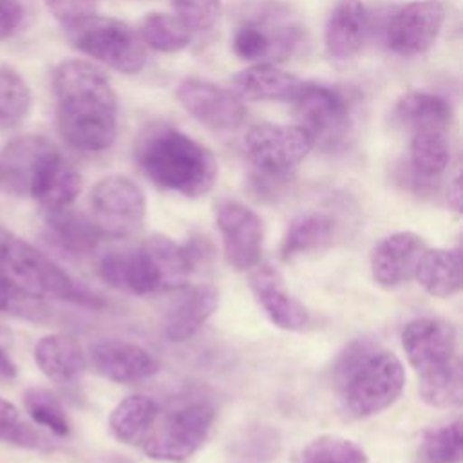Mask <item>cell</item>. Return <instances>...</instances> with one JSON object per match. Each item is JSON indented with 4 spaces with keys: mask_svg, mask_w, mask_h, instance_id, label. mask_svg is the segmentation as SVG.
<instances>
[{
    "mask_svg": "<svg viewBox=\"0 0 463 463\" xmlns=\"http://www.w3.org/2000/svg\"><path fill=\"white\" fill-rule=\"evenodd\" d=\"M313 148L311 137L298 125L260 123L244 136V152L251 165L266 175H284Z\"/></svg>",
    "mask_w": 463,
    "mask_h": 463,
    "instance_id": "11",
    "label": "cell"
},
{
    "mask_svg": "<svg viewBox=\"0 0 463 463\" xmlns=\"http://www.w3.org/2000/svg\"><path fill=\"white\" fill-rule=\"evenodd\" d=\"M0 441L11 443V445H16L22 449H43L47 443L45 438L38 430H34L31 425H27L24 420H20L14 425L2 430Z\"/></svg>",
    "mask_w": 463,
    "mask_h": 463,
    "instance_id": "40",
    "label": "cell"
},
{
    "mask_svg": "<svg viewBox=\"0 0 463 463\" xmlns=\"http://www.w3.org/2000/svg\"><path fill=\"white\" fill-rule=\"evenodd\" d=\"M143 43L159 52H179L190 43V31L166 13H148L137 27Z\"/></svg>",
    "mask_w": 463,
    "mask_h": 463,
    "instance_id": "32",
    "label": "cell"
},
{
    "mask_svg": "<svg viewBox=\"0 0 463 463\" xmlns=\"http://www.w3.org/2000/svg\"><path fill=\"white\" fill-rule=\"evenodd\" d=\"M450 139L449 130L443 128H418L411 130L409 163L416 179L423 183L438 179L450 165Z\"/></svg>",
    "mask_w": 463,
    "mask_h": 463,
    "instance_id": "29",
    "label": "cell"
},
{
    "mask_svg": "<svg viewBox=\"0 0 463 463\" xmlns=\"http://www.w3.org/2000/svg\"><path fill=\"white\" fill-rule=\"evenodd\" d=\"M159 416V405L146 394L123 398L109 414L112 436L125 445H141Z\"/></svg>",
    "mask_w": 463,
    "mask_h": 463,
    "instance_id": "28",
    "label": "cell"
},
{
    "mask_svg": "<svg viewBox=\"0 0 463 463\" xmlns=\"http://www.w3.org/2000/svg\"><path fill=\"white\" fill-rule=\"evenodd\" d=\"M336 222L331 215L324 212H302L295 215L282 237L280 257L282 260H291L298 255L317 251L329 244L335 237Z\"/></svg>",
    "mask_w": 463,
    "mask_h": 463,
    "instance_id": "27",
    "label": "cell"
},
{
    "mask_svg": "<svg viewBox=\"0 0 463 463\" xmlns=\"http://www.w3.org/2000/svg\"><path fill=\"white\" fill-rule=\"evenodd\" d=\"M136 159L156 186L184 197H203L217 181L215 156L165 121L143 127L136 141Z\"/></svg>",
    "mask_w": 463,
    "mask_h": 463,
    "instance_id": "2",
    "label": "cell"
},
{
    "mask_svg": "<svg viewBox=\"0 0 463 463\" xmlns=\"http://www.w3.org/2000/svg\"><path fill=\"white\" fill-rule=\"evenodd\" d=\"M47 11L61 25H72L90 14H96L98 0H43Z\"/></svg>",
    "mask_w": 463,
    "mask_h": 463,
    "instance_id": "38",
    "label": "cell"
},
{
    "mask_svg": "<svg viewBox=\"0 0 463 463\" xmlns=\"http://www.w3.org/2000/svg\"><path fill=\"white\" fill-rule=\"evenodd\" d=\"M175 96L188 114L212 130H235L242 125L246 116L242 99L233 90L206 80H183L177 85Z\"/></svg>",
    "mask_w": 463,
    "mask_h": 463,
    "instance_id": "14",
    "label": "cell"
},
{
    "mask_svg": "<svg viewBox=\"0 0 463 463\" xmlns=\"http://www.w3.org/2000/svg\"><path fill=\"white\" fill-rule=\"evenodd\" d=\"M0 273L27 298H58L83 306H99L98 297L80 286L51 257L9 233L0 237Z\"/></svg>",
    "mask_w": 463,
    "mask_h": 463,
    "instance_id": "6",
    "label": "cell"
},
{
    "mask_svg": "<svg viewBox=\"0 0 463 463\" xmlns=\"http://www.w3.org/2000/svg\"><path fill=\"white\" fill-rule=\"evenodd\" d=\"M9 345H11V333L0 326V378L2 380H11L16 376V365L9 356Z\"/></svg>",
    "mask_w": 463,
    "mask_h": 463,
    "instance_id": "41",
    "label": "cell"
},
{
    "mask_svg": "<svg viewBox=\"0 0 463 463\" xmlns=\"http://www.w3.org/2000/svg\"><path fill=\"white\" fill-rule=\"evenodd\" d=\"M52 143L42 136H20L0 152V183L16 195H27L29 181L42 154Z\"/></svg>",
    "mask_w": 463,
    "mask_h": 463,
    "instance_id": "26",
    "label": "cell"
},
{
    "mask_svg": "<svg viewBox=\"0 0 463 463\" xmlns=\"http://www.w3.org/2000/svg\"><path fill=\"white\" fill-rule=\"evenodd\" d=\"M175 18L192 33L210 29L222 11V0H172Z\"/></svg>",
    "mask_w": 463,
    "mask_h": 463,
    "instance_id": "37",
    "label": "cell"
},
{
    "mask_svg": "<svg viewBox=\"0 0 463 463\" xmlns=\"http://www.w3.org/2000/svg\"><path fill=\"white\" fill-rule=\"evenodd\" d=\"M402 349L409 365L421 374L458 358L456 329L439 318H416L402 331Z\"/></svg>",
    "mask_w": 463,
    "mask_h": 463,
    "instance_id": "15",
    "label": "cell"
},
{
    "mask_svg": "<svg viewBox=\"0 0 463 463\" xmlns=\"http://www.w3.org/2000/svg\"><path fill=\"white\" fill-rule=\"evenodd\" d=\"M63 31L74 49L118 72L136 74L146 63V45L123 20L90 14Z\"/></svg>",
    "mask_w": 463,
    "mask_h": 463,
    "instance_id": "8",
    "label": "cell"
},
{
    "mask_svg": "<svg viewBox=\"0 0 463 463\" xmlns=\"http://www.w3.org/2000/svg\"><path fill=\"white\" fill-rule=\"evenodd\" d=\"M423 454L429 463H459L463 458V430L456 420L423 432Z\"/></svg>",
    "mask_w": 463,
    "mask_h": 463,
    "instance_id": "36",
    "label": "cell"
},
{
    "mask_svg": "<svg viewBox=\"0 0 463 463\" xmlns=\"http://www.w3.org/2000/svg\"><path fill=\"white\" fill-rule=\"evenodd\" d=\"M425 250V241L414 232H396L383 237L374 244L369 255L374 282L385 289H394L414 279Z\"/></svg>",
    "mask_w": 463,
    "mask_h": 463,
    "instance_id": "17",
    "label": "cell"
},
{
    "mask_svg": "<svg viewBox=\"0 0 463 463\" xmlns=\"http://www.w3.org/2000/svg\"><path fill=\"white\" fill-rule=\"evenodd\" d=\"M369 29V13L362 0H338L331 9L324 29V47L327 56L338 61L354 58L364 49Z\"/></svg>",
    "mask_w": 463,
    "mask_h": 463,
    "instance_id": "20",
    "label": "cell"
},
{
    "mask_svg": "<svg viewBox=\"0 0 463 463\" xmlns=\"http://www.w3.org/2000/svg\"><path fill=\"white\" fill-rule=\"evenodd\" d=\"M338 385L347 411L356 418L374 416L391 407L405 387L402 360L380 347L354 342L340 356Z\"/></svg>",
    "mask_w": 463,
    "mask_h": 463,
    "instance_id": "4",
    "label": "cell"
},
{
    "mask_svg": "<svg viewBox=\"0 0 463 463\" xmlns=\"http://www.w3.org/2000/svg\"><path fill=\"white\" fill-rule=\"evenodd\" d=\"M24 409L29 418L63 438L71 432V421L58 396L45 387H29L24 392Z\"/></svg>",
    "mask_w": 463,
    "mask_h": 463,
    "instance_id": "34",
    "label": "cell"
},
{
    "mask_svg": "<svg viewBox=\"0 0 463 463\" xmlns=\"http://www.w3.org/2000/svg\"><path fill=\"white\" fill-rule=\"evenodd\" d=\"M447 9L439 0H416L400 5L385 24V45L398 56H420L432 49Z\"/></svg>",
    "mask_w": 463,
    "mask_h": 463,
    "instance_id": "12",
    "label": "cell"
},
{
    "mask_svg": "<svg viewBox=\"0 0 463 463\" xmlns=\"http://www.w3.org/2000/svg\"><path fill=\"white\" fill-rule=\"evenodd\" d=\"M92 221L103 235L128 237L146 215V199L137 183L125 175H107L90 190Z\"/></svg>",
    "mask_w": 463,
    "mask_h": 463,
    "instance_id": "10",
    "label": "cell"
},
{
    "mask_svg": "<svg viewBox=\"0 0 463 463\" xmlns=\"http://www.w3.org/2000/svg\"><path fill=\"white\" fill-rule=\"evenodd\" d=\"M302 80L277 63H251L233 76V92L251 101H293Z\"/></svg>",
    "mask_w": 463,
    "mask_h": 463,
    "instance_id": "22",
    "label": "cell"
},
{
    "mask_svg": "<svg viewBox=\"0 0 463 463\" xmlns=\"http://www.w3.org/2000/svg\"><path fill=\"white\" fill-rule=\"evenodd\" d=\"M197 259L195 246L179 244L166 235H150L134 250L103 255L98 277L107 286L132 295L179 291L188 286Z\"/></svg>",
    "mask_w": 463,
    "mask_h": 463,
    "instance_id": "3",
    "label": "cell"
},
{
    "mask_svg": "<svg viewBox=\"0 0 463 463\" xmlns=\"http://www.w3.org/2000/svg\"><path fill=\"white\" fill-rule=\"evenodd\" d=\"M250 289L268 317V320L284 331H300L309 324L307 307L295 298L280 275L269 264H257L250 269Z\"/></svg>",
    "mask_w": 463,
    "mask_h": 463,
    "instance_id": "16",
    "label": "cell"
},
{
    "mask_svg": "<svg viewBox=\"0 0 463 463\" xmlns=\"http://www.w3.org/2000/svg\"><path fill=\"white\" fill-rule=\"evenodd\" d=\"M420 398L434 409H456L463 402V367L459 356L418 374Z\"/></svg>",
    "mask_w": 463,
    "mask_h": 463,
    "instance_id": "31",
    "label": "cell"
},
{
    "mask_svg": "<svg viewBox=\"0 0 463 463\" xmlns=\"http://www.w3.org/2000/svg\"><path fill=\"white\" fill-rule=\"evenodd\" d=\"M447 203L454 212H461V204H463V194H461V177L459 174L454 175V179L449 183L447 188Z\"/></svg>",
    "mask_w": 463,
    "mask_h": 463,
    "instance_id": "44",
    "label": "cell"
},
{
    "mask_svg": "<svg viewBox=\"0 0 463 463\" xmlns=\"http://www.w3.org/2000/svg\"><path fill=\"white\" fill-rule=\"evenodd\" d=\"M29 16L27 0H0V42L16 34Z\"/></svg>",
    "mask_w": 463,
    "mask_h": 463,
    "instance_id": "39",
    "label": "cell"
},
{
    "mask_svg": "<svg viewBox=\"0 0 463 463\" xmlns=\"http://www.w3.org/2000/svg\"><path fill=\"white\" fill-rule=\"evenodd\" d=\"M80 192V172L54 145H51L34 166L27 195L38 201L43 210H58L71 206Z\"/></svg>",
    "mask_w": 463,
    "mask_h": 463,
    "instance_id": "19",
    "label": "cell"
},
{
    "mask_svg": "<svg viewBox=\"0 0 463 463\" xmlns=\"http://www.w3.org/2000/svg\"><path fill=\"white\" fill-rule=\"evenodd\" d=\"M297 125L326 152L344 148L356 128V101L340 85L302 81L293 98Z\"/></svg>",
    "mask_w": 463,
    "mask_h": 463,
    "instance_id": "7",
    "label": "cell"
},
{
    "mask_svg": "<svg viewBox=\"0 0 463 463\" xmlns=\"http://www.w3.org/2000/svg\"><path fill=\"white\" fill-rule=\"evenodd\" d=\"M89 360L99 376L116 383L148 380L159 371V362L148 349L119 338H105L92 344Z\"/></svg>",
    "mask_w": 463,
    "mask_h": 463,
    "instance_id": "18",
    "label": "cell"
},
{
    "mask_svg": "<svg viewBox=\"0 0 463 463\" xmlns=\"http://www.w3.org/2000/svg\"><path fill=\"white\" fill-rule=\"evenodd\" d=\"M215 222L222 239L226 264L233 271H250L260 262L264 242L262 219L244 203L222 199L215 204Z\"/></svg>",
    "mask_w": 463,
    "mask_h": 463,
    "instance_id": "13",
    "label": "cell"
},
{
    "mask_svg": "<svg viewBox=\"0 0 463 463\" xmlns=\"http://www.w3.org/2000/svg\"><path fill=\"white\" fill-rule=\"evenodd\" d=\"M219 306V291L212 284L184 286L183 295L170 307L165 320V335L172 342L192 338Z\"/></svg>",
    "mask_w": 463,
    "mask_h": 463,
    "instance_id": "21",
    "label": "cell"
},
{
    "mask_svg": "<svg viewBox=\"0 0 463 463\" xmlns=\"http://www.w3.org/2000/svg\"><path fill=\"white\" fill-rule=\"evenodd\" d=\"M45 239L58 250L67 251L71 255H89L92 253L101 237V230L92 221L80 212L67 208L45 210L43 217Z\"/></svg>",
    "mask_w": 463,
    "mask_h": 463,
    "instance_id": "23",
    "label": "cell"
},
{
    "mask_svg": "<svg viewBox=\"0 0 463 463\" xmlns=\"http://www.w3.org/2000/svg\"><path fill=\"white\" fill-rule=\"evenodd\" d=\"M298 463H369V459L365 450L353 439L338 434H322L300 450Z\"/></svg>",
    "mask_w": 463,
    "mask_h": 463,
    "instance_id": "33",
    "label": "cell"
},
{
    "mask_svg": "<svg viewBox=\"0 0 463 463\" xmlns=\"http://www.w3.org/2000/svg\"><path fill=\"white\" fill-rule=\"evenodd\" d=\"M27 298L24 295H20L7 280L5 277L0 273V311H13L20 306V300Z\"/></svg>",
    "mask_w": 463,
    "mask_h": 463,
    "instance_id": "42",
    "label": "cell"
},
{
    "mask_svg": "<svg viewBox=\"0 0 463 463\" xmlns=\"http://www.w3.org/2000/svg\"><path fill=\"white\" fill-rule=\"evenodd\" d=\"M33 356L38 369L49 380L58 383L78 380L87 367V358L80 342L65 333L42 336L34 345Z\"/></svg>",
    "mask_w": 463,
    "mask_h": 463,
    "instance_id": "24",
    "label": "cell"
},
{
    "mask_svg": "<svg viewBox=\"0 0 463 463\" xmlns=\"http://www.w3.org/2000/svg\"><path fill=\"white\" fill-rule=\"evenodd\" d=\"M20 411L16 405H13L9 400L0 396V432L5 430L7 427L14 425L16 421H20Z\"/></svg>",
    "mask_w": 463,
    "mask_h": 463,
    "instance_id": "43",
    "label": "cell"
},
{
    "mask_svg": "<svg viewBox=\"0 0 463 463\" xmlns=\"http://www.w3.org/2000/svg\"><path fill=\"white\" fill-rule=\"evenodd\" d=\"M450 103L432 92L409 90L398 98L394 105V118L409 130L418 128H443L449 130L452 123Z\"/></svg>",
    "mask_w": 463,
    "mask_h": 463,
    "instance_id": "30",
    "label": "cell"
},
{
    "mask_svg": "<svg viewBox=\"0 0 463 463\" xmlns=\"http://www.w3.org/2000/svg\"><path fill=\"white\" fill-rule=\"evenodd\" d=\"M307 29L282 0H253L239 11L232 36L233 52L251 63H279L300 54L307 45Z\"/></svg>",
    "mask_w": 463,
    "mask_h": 463,
    "instance_id": "5",
    "label": "cell"
},
{
    "mask_svg": "<svg viewBox=\"0 0 463 463\" xmlns=\"http://www.w3.org/2000/svg\"><path fill=\"white\" fill-rule=\"evenodd\" d=\"M56 123L76 150L101 152L118 136V98L109 78L92 63L65 60L52 71Z\"/></svg>",
    "mask_w": 463,
    "mask_h": 463,
    "instance_id": "1",
    "label": "cell"
},
{
    "mask_svg": "<svg viewBox=\"0 0 463 463\" xmlns=\"http://www.w3.org/2000/svg\"><path fill=\"white\" fill-rule=\"evenodd\" d=\"M31 89L13 69H0V128L16 127L31 110Z\"/></svg>",
    "mask_w": 463,
    "mask_h": 463,
    "instance_id": "35",
    "label": "cell"
},
{
    "mask_svg": "<svg viewBox=\"0 0 463 463\" xmlns=\"http://www.w3.org/2000/svg\"><path fill=\"white\" fill-rule=\"evenodd\" d=\"M215 421V409L208 402H190L157 416L141 443L145 454L161 461H184L208 439Z\"/></svg>",
    "mask_w": 463,
    "mask_h": 463,
    "instance_id": "9",
    "label": "cell"
},
{
    "mask_svg": "<svg viewBox=\"0 0 463 463\" xmlns=\"http://www.w3.org/2000/svg\"><path fill=\"white\" fill-rule=\"evenodd\" d=\"M416 282L430 297L449 298L463 284V257L459 248H427L418 262Z\"/></svg>",
    "mask_w": 463,
    "mask_h": 463,
    "instance_id": "25",
    "label": "cell"
}]
</instances>
